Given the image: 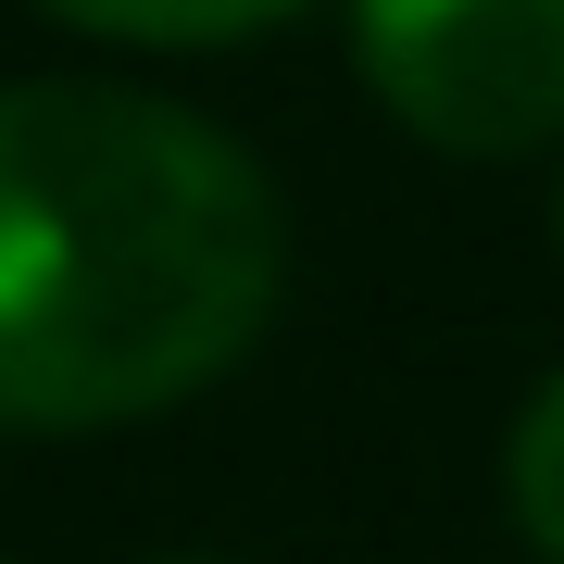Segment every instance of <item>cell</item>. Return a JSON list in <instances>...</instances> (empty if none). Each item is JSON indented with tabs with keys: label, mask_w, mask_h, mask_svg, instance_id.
I'll list each match as a JSON object with an SVG mask.
<instances>
[{
	"label": "cell",
	"mask_w": 564,
	"mask_h": 564,
	"mask_svg": "<svg viewBox=\"0 0 564 564\" xmlns=\"http://www.w3.org/2000/svg\"><path fill=\"white\" fill-rule=\"evenodd\" d=\"M289 302V202L214 113L113 76L0 88V426L101 440L239 364Z\"/></svg>",
	"instance_id": "6da1fadb"
},
{
	"label": "cell",
	"mask_w": 564,
	"mask_h": 564,
	"mask_svg": "<svg viewBox=\"0 0 564 564\" xmlns=\"http://www.w3.org/2000/svg\"><path fill=\"white\" fill-rule=\"evenodd\" d=\"M39 13L126 39V51H239V39H276L289 13H314V0H39Z\"/></svg>",
	"instance_id": "3957f363"
},
{
	"label": "cell",
	"mask_w": 564,
	"mask_h": 564,
	"mask_svg": "<svg viewBox=\"0 0 564 564\" xmlns=\"http://www.w3.org/2000/svg\"><path fill=\"white\" fill-rule=\"evenodd\" d=\"M163 564H226V552H163Z\"/></svg>",
	"instance_id": "5b68a950"
},
{
	"label": "cell",
	"mask_w": 564,
	"mask_h": 564,
	"mask_svg": "<svg viewBox=\"0 0 564 564\" xmlns=\"http://www.w3.org/2000/svg\"><path fill=\"white\" fill-rule=\"evenodd\" d=\"M552 239H564V176H552Z\"/></svg>",
	"instance_id": "8992f818"
},
{
	"label": "cell",
	"mask_w": 564,
	"mask_h": 564,
	"mask_svg": "<svg viewBox=\"0 0 564 564\" xmlns=\"http://www.w3.org/2000/svg\"><path fill=\"white\" fill-rule=\"evenodd\" d=\"M351 63L389 126L452 163L564 139V0H351Z\"/></svg>",
	"instance_id": "7a4b0ae2"
},
{
	"label": "cell",
	"mask_w": 564,
	"mask_h": 564,
	"mask_svg": "<svg viewBox=\"0 0 564 564\" xmlns=\"http://www.w3.org/2000/svg\"><path fill=\"white\" fill-rule=\"evenodd\" d=\"M502 502H514V540L540 564H564V364L527 389V414L502 440Z\"/></svg>",
	"instance_id": "277c9868"
}]
</instances>
